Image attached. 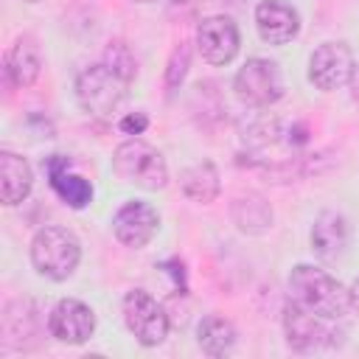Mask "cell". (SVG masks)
Instances as JSON below:
<instances>
[{
	"label": "cell",
	"instance_id": "cell-1",
	"mask_svg": "<svg viewBox=\"0 0 359 359\" xmlns=\"http://www.w3.org/2000/svg\"><path fill=\"white\" fill-rule=\"evenodd\" d=\"M289 292H292V300L320 314L323 320H337L351 311V292L337 278L309 264H297L292 269Z\"/></svg>",
	"mask_w": 359,
	"mask_h": 359
},
{
	"label": "cell",
	"instance_id": "cell-2",
	"mask_svg": "<svg viewBox=\"0 0 359 359\" xmlns=\"http://www.w3.org/2000/svg\"><path fill=\"white\" fill-rule=\"evenodd\" d=\"M79 258H81L79 238L65 227L48 224L31 241V261H34L36 272L50 280L70 278L73 269L79 266Z\"/></svg>",
	"mask_w": 359,
	"mask_h": 359
},
{
	"label": "cell",
	"instance_id": "cell-3",
	"mask_svg": "<svg viewBox=\"0 0 359 359\" xmlns=\"http://www.w3.org/2000/svg\"><path fill=\"white\" fill-rule=\"evenodd\" d=\"M112 168L123 182H132V185L146 188V191H157L168 182V168H165L163 154L137 137L126 140L115 149Z\"/></svg>",
	"mask_w": 359,
	"mask_h": 359
},
{
	"label": "cell",
	"instance_id": "cell-4",
	"mask_svg": "<svg viewBox=\"0 0 359 359\" xmlns=\"http://www.w3.org/2000/svg\"><path fill=\"white\" fill-rule=\"evenodd\" d=\"M126 87H129V79H123L112 65L101 62V65H93V67L79 73V79H76V98H79L84 112H90V115H109L121 104Z\"/></svg>",
	"mask_w": 359,
	"mask_h": 359
},
{
	"label": "cell",
	"instance_id": "cell-5",
	"mask_svg": "<svg viewBox=\"0 0 359 359\" xmlns=\"http://www.w3.org/2000/svg\"><path fill=\"white\" fill-rule=\"evenodd\" d=\"M233 90L247 107H269L283 95V79L275 62L252 56L236 73Z\"/></svg>",
	"mask_w": 359,
	"mask_h": 359
},
{
	"label": "cell",
	"instance_id": "cell-6",
	"mask_svg": "<svg viewBox=\"0 0 359 359\" xmlns=\"http://www.w3.org/2000/svg\"><path fill=\"white\" fill-rule=\"evenodd\" d=\"M123 323L135 334V339L146 348L160 345L168 334V317L163 306L143 289H132L123 297Z\"/></svg>",
	"mask_w": 359,
	"mask_h": 359
},
{
	"label": "cell",
	"instance_id": "cell-7",
	"mask_svg": "<svg viewBox=\"0 0 359 359\" xmlns=\"http://www.w3.org/2000/svg\"><path fill=\"white\" fill-rule=\"evenodd\" d=\"M353 50L345 42H323L309 59V79L320 90L345 87L353 79Z\"/></svg>",
	"mask_w": 359,
	"mask_h": 359
},
{
	"label": "cell",
	"instance_id": "cell-8",
	"mask_svg": "<svg viewBox=\"0 0 359 359\" xmlns=\"http://www.w3.org/2000/svg\"><path fill=\"white\" fill-rule=\"evenodd\" d=\"M283 328H286V342L294 351H300V353L323 351V348L334 345V337H337L334 331L325 328L320 314L309 311L297 300L286 303V309H283Z\"/></svg>",
	"mask_w": 359,
	"mask_h": 359
},
{
	"label": "cell",
	"instance_id": "cell-9",
	"mask_svg": "<svg viewBox=\"0 0 359 359\" xmlns=\"http://www.w3.org/2000/svg\"><path fill=\"white\" fill-rule=\"evenodd\" d=\"M196 48L208 65H227L238 53V28L230 17H205L196 28Z\"/></svg>",
	"mask_w": 359,
	"mask_h": 359
},
{
	"label": "cell",
	"instance_id": "cell-10",
	"mask_svg": "<svg viewBox=\"0 0 359 359\" xmlns=\"http://www.w3.org/2000/svg\"><path fill=\"white\" fill-rule=\"evenodd\" d=\"M48 328H50V337H56L59 342H67V345H81L93 337L95 331V314L90 306H84L81 300L76 297H65L53 306L50 317H48Z\"/></svg>",
	"mask_w": 359,
	"mask_h": 359
},
{
	"label": "cell",
	"instance_id": "cell-11",
	"mask_svg": "<svg viewBox=\"0 0 359 359\" xmlns=\"http://www.w3.org/2000/svg\"><path fill=\"white\" fill-rule=\"evenodd\" d=\"M157 224H160L157 210H154L149 202H140V199L126 202V205L115 213V219H112L115 238H118L121 244H126V247H135V250L146 247V244L154 238Z\"/></svg>",
	"mask_w": 359,
	"mask_h": 359
},
{
	"label": "cell",
	"instance_id": "cell-12",
	"mask_svg": "<svg viewBox=\"0 0 359 359\" xmlns=\"http://www.w3.org/2000/svg\"><path fill=\"white\" fill-rule=\"evenodd\" d=\"M255 28L264 42L269 45H286L297 36L300 31V17L297 11L283 3V0H264L255 8Z\"/></svg>",
	"mask_w": 359,
	"mask_h": 359
},
{
	"label": "cell",
	"instance_id": "cell-13",
	"mask_svg": "<svg viewBox=\"0 0 359 359\" xmlns=\"http://www.w3.org/2000/svg\"><path fill=\"white\" fill-rule=\"evenodd\" d=\"M67 168H70V160H67L65 154H53V157L45 160V171H48L50 188L56 191V196H59L65 205H70V208L79 210V208L90 205V199H93V185H90L84 177L70 174Z\"/></svg>",
	"mask_w": 359,
	"mask_h": 359
},
{
	"label": "cell",
	"instance_id": "cell-14",
	"mask_svg": "<svg viewBox=\"0 0 359 359\" xmlns=\"http://www.w3.org/2000/svg\"><path fill=\"white\" fill-rule=\"evenodd\" d=\"M34 185V174L31 165L25 163V157L14 154V151H0V196L3 205H20Z\"/></svg>",
	"mask_w": 359,
	"mask_h": 359
},
{
	"label": "cell",
	"instance_id": "cell-15",
	"mask_svg": "<svg viewBox=\"0 0 359 359\" xmlns=\"http://www.w3.org/2000/svg\"><path fill=\"white\" fill-rule=\"evenodd\" d=\"M39 67H42V56L34 36H20L6 53V76L11 79V84L28 87L36 81Z\"/></svg>",
	"mask_w": 359,
	"mask_h": 359
},
{
	"label": "cell",
	"instance_id": "cell-16",
	"mask_svg": "<svg viewBox=\"0 0 359 359\" xmlns=\"http://www.w3.org/2000/svg\"><path fill=\"white\" fill-rule=\"evenodd\" d=\"M348 244V224L339 213L325 210L317 216L311 227V250L320 258H337Z\"/></svg>",
	"mask_w": 359,
	"mask_h": 359
},
{
	"label": "cell",
	"instance_id": "cell-17",
	"mask_svg": "<svg viewBox=\"0 0 359 359\" xmlns=\"http://www.w3.org/2000/svg\"><path fill=\"white\" fill-rule=\"evenodd\" d=\"M230 216H233L236 227H238L241 233H250V236H258V233L269 230V224H272V208H269V202H266L264 196H258V194H244V196H238V199L233 202V208H230Z\"/></svg>",
	"mask_w": 359,
	"mask_h": 359
},
{
	"label": "cell",
	"instance_id": "cell-18",
	"mask_svg": "<svg viewBox=\"0 0 359 359\" xmlns=\"http://www.w3.org/2000/svg\"><path fill=\"white\" fill-rule=\"evenodd\" d=\"M196 342L208 356H224L236 345V328L219 314H208L196 328Z\"/></svg>",
	"mask_w": 359,
	"mask_h": 359
},
{
	"label": "cell",
	"instance_id": "cell-19",
	"mask_svg": "<svg viewBox=\"0 0 359 359\" xmlns=\"http://www.w3.org/2000/svg\"><path fill=\"white\" fill-rule=\"evenodd\" d=\"M180 185H182V194L188 199L208 205V202H213L219 196V171H216V165L210 160H202V163L191 165L182 174Z\"/></svg>",
	"mask_w": 359,
	"mask_h": 359
},
{
	"label": "cell",
	"instance_id": "cell-20",
	"mask_svg": "<svg viewBox=\"0 0 359 359\" xmlns=\"http://www.w3.org/2000/svg\"><path fill=\"white\" fill-rule=\"evenodd\" d=\"M107 65H112L123 79H135V73H137V67H135V56L129 53V48L123 45V42H112L109 48H107V59H104Z\"/></svg>",
	"mask_w": 359,
	"mask_h": 359
},
{
	"label": "cell",
	"instance_id": "cell-21",
	"mask_svg": "<svg viewBox=\"0 0 359 359\" xmlns=\"http://www.w3.org/2000/svg\"><path fill=\"white\" fill-rule=\"evenodd\" d=\"M185 67H188V50L185 48H177L174 56H171V65H168V87H177L182 81Z\"/></svg>",
	"mask_w": 359,
	"mask_h": 359
},
{
	"label": "cell",
	"instance_id": "cell-22",
	"mask_svg": "<svg viewBox=\"0 0 359 359\" xmlns=\"http://www.w3.org/2000/svg\"><path fill=\"white\" fill-rule=\"evenodd\" d=\"M149 126V118L143 115V112H135V115H126L123 121H121V129L126 132V135H140L143 129Z\"/></svg>",
	"mask_w": 359,
	"mask_h": 359
},
{
	"label": "cell",
	"instance_id": "cell-23",
	"mask_svg": "<svg viewBox=\"0 0 359 359\" xmlns=\"http://www.w3.org/2000/svg\"><path fill=\"white\" fill-rule=\"evenodd\" d=\"M348 292H351V309H356V311H359V278L351 283V289H348Z\"/></svg>",
	"mask_w": 359,
	"mask_h": 359
},
{
	"label": "cell",
	"instance_id": "cell-24",
	"mask_svg": "<svg viewBox=\"0 0 359 359\" xmlns=\"http://www.w3.org/2000/svg\"><path fill=\"white\" fill-rule=\"evenodd\" d=\"M135 3H151V0H135Z\"/></svg>",
	"mask_w": 359,
	"mask_h": 359
},
{
	"label": "cell",
	"instance_id": "cell-25",
	"mask_svg": "<svg viewBox=\"0 0 359 359\" xmlns=\"http://www.w3.org/2000/svg\"><path fill=\"white\" fill-rule=\"evenodd\" d=\"M28 3H34V0H28Z\"/></svg>",
	"mask_w": 359,
	"mask_h": 359
}]
</instances>
